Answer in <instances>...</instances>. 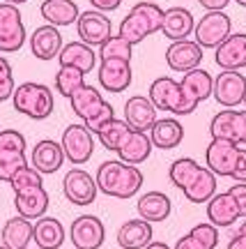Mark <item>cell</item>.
Masks as SVG:
<instances>
[{"instance_id": "17", "label": "cell", "mask_w": 246, "mask_h": 249, "mask_svg": "<svg viewBox=\"0 0 246 249\" xmlns=\"http://www.w3.org/2000/svg\"><path fill=\"white\" fill-rule=\"evenodd\" d=\"M166 62L173 71H189L200 67L202 62V46L198 42H191L189 37L186 39H177L168 46L166 51Z\"/></svg>"}, {"instance_id": "9", "label": "cell", "mask_w": 246, "mask_h": 249, "mask_svg": "<svg viewBox=\"0 0 246 249\" xmlns=\"http://www.w3.org/2000/svg\"><path fill=\"white\" fill-rule=\"evenodd\" d=\"M97 79H99V86L104 90H108V92H115V95L124 92L133 81L131 60H124V58H101L97 70Z\"/></svg>"}, {"instance_id": "50", "label": "cell", "mask_w": 246, "mask_h": 249, "mask_svg": "<svg viewBox=\"0 0 246 249\" xmlns=\"http://www.w3.org/2000/svg\"><path fill=\"white\" fill-rule=\"evenodd\" d=\"M237 5H242V7H246V0H235Z\"/></svg>"}, {"instance_id": "4", "label": "cell", "mask_w": 246, "mask_h": 249, "mask_svg": "<svg viewBox=\"0 0 246 249\" xmlns=\"http://www.w3.org/2000/svg\"><path fill=\"white\" fill-rule=\"evenodd\" d=\"M12 104L21 116H28L30 120H46L53 113V92L44 83H33L28 81L23 86L14 88Z\"/></svg>"}, {"instance_id": "7", "label": "cell", "mask_w": 246, "mask_h": 249, "mask_svg": "<svg viewBox=\"0 0 246 249\" xmlns=\"http://www.w3.org/2000/svg\"><path fill=\"white\" fill-rule=\"evenodd\" d=\"M26 26L18 12V5L2 2L0 5V51L14 53L26 44Z\"/></svg>"}, {"instance_id": "24", "label": "cell", "mask_w": 246, "mask_h": 249, "mask_svg": "<svg viewBox=\"0 0 246 249\" xmlns=\"http://www.w3.org/2000/svg\"><path fill=\"white\" fill-rule=\"evenodd\" d=\"M149 139H152V145L159 150H173L184 139V127L175 118H161L152 124Z\"/></svg>"}, {"instance_id": "3", "label": "cell", "mask_w": 246, "mask_h": 249, "mask_svg": "<svg viewBox=\"0 0 246 249\" xmlns=\"http://www.w3.org/2000/svg\"><path fill=\"white\" fill-rule=\"evenodd\" d=\"M161 18H164V9L154 5V2H148L143 0L138 5H133L131 12L120 21V28H117V35L124 37L129 44H141L145 37L154 35L161 30Z\"/></svg>"}, {"instance_id": "36", "label": "cell", "mask_w": 246, "mask_h": 249, "mask_svg": "<svg viewBox=\"0 0 246 249\" xmlns=\"http://www.w3.org/2000/svg\"><path fill=\"white\" fill-rule=\"evenodd\" d=\"M85 83V74L79 67H69V65H60V70L55 74V90L62 97H71L74 90H79Z\"/></svg>"}, {"instance_id": "43", "label": "cell", "mask_w": 246, "mask_h": 249, "mask_svg": "<svg viewBox=\"0 0 246 249\" xmlns=\"http://www.w3.org/2000/svg\"><path fill=\"white\" fill-rule=\"evenodd\" d=\"M230 178H235L237 182H246V150L244 148H239L237 164H235V171H232V176H230Z\"/></svg>"}, {"instance_id": "35", "label": "cell", "mask_w": 246, "mask_h": 249, "mask_svg": "<svg viewBox=\"0 0 246 249\" xmlns=\"http://www.w3.org/2000/svg\"><path fill=\"white\" fill-rule=\"evenodd\" d=\"M129 134H131V127L124 123V120L113 118L111 123H106L104 127L97 132V139H99V143L104 145L106 150L117 152L120 150V145L127 141V136H129Z\"/></svg>"}, {"instance_id": "29", "label": "cell", "mask_w": 246, "mask_h": 249, "mask_svg": "<svg viewBox=\"0 0 246 249\" xmlns=\"http://www.w3.org/2000/svg\"><path fill=\"white\" fill-rule=\"evenodd\" d=\"M136 210L141 214V219H145L149 224H157L168 219V214L173 210V203H170V198L164 192H148V194H143L138 198Z\"/></svg>"}, {"instance_id": "49", "label": "cell", "mask_w": 246, "mask_h": 249, "mask_svg": "<svg viewBox=\"0 0 246 249\" xmlns=\"http://www.w3.org/2000/svg\"><path fill=\"white\" fill-rule=\"evenodd\" d=\"M2 2H9V5H23L28 0H2Z\"/></svg>"}, {"instance_id": "10", "label": "cell", "mask_w": 246, "mask_h": 249, "mask_svg": "<svg viewBox=\"0 0 246 249\" xmlns=\"http://www.w3.org/2000/svg\"><path fill=\"white\" fill-rule=\"evenodd\" d=\"M212 95L219 102L221 107L235 108L239 104H244L246 97V76L239 74V70H223L214 79V88Z\"/></svg>"}, {"instance_id": "11", "label": "cell", "mask_w": 246, "mask_h": 249, "mask_svg": "<svg viewBox=\"0 0 246 249\" xmlns=\"http://www.w3.org/2000/svg\"><path fill=\"white\" fill-rule=\"evenodd\" d=\"M230 28H232L230 17L223 9H221V12H207L194 28L196 42H198L202 49H216V46L230 35Z\"/></svg>"}, {"instance_id": "34", "label": "cell", "mask_w": 246, "mask_h": 249, "mask_svg": "<svg viewBox=\"0 0 246 249\" xmlns=\"http://www.w3.org/2000/svg\"><path fill=\"white\" fill-rule=\"evenodd\" d=\"M2 245L7 249H26L33 240V224L26 217H12L2 226Z\"/></svg>"}, {"instance_id": "33", "label": "cell", "mask_w": 246, "mask_h": 249, "mask_svg": "<svg viewBox=\"0 0 246 249\" xmlns=\"http://www.w3.org/2000/svg\"><path fill=\"white\" fill-rule=\"evenodd\" d=\"M33 240L39 249H60L65 242V226L55 217H39L33 224Z\"/></svg>"}, {"instance_id": "12", "label": "cell", "mask_w": 246, "mask_h": 249, "mask_svg": "<svg viewBox=\"0 0 246 249\" xmlns=\"http://www.w3.org/2000/svg\"><path fill=\"white\" fill-rule=\"evenodd\" d=\"M212 139H226L242 145H246V111H232V108H223L210 123Z\"/></svg>"}, {"instance_id": "2", "label": "cell", "mask_w": 246, "mask_h": 249, "mask_svg": "<svg viewBox=\"0 0 246 249\" xmlns=\"http://www.w3.org/2000/svg\"><path fill=\"white\" fill-rule=\"evenodd\" d=\"M97 189L106 196L113 198H131L141 192L143 187V173L138 166L127 164L122 160H108L101 161L97 169Z\"/></svg>"}, {"instance_id": "40", "label": "cell", "mask_w": 246, "mask_h": 249, "mask_svg": "<svg viewBox=\"0 0 246 249\" xmlns=\"http://www.w3.org/2000/svg\"><path fill=\"white\" fill-rule=\"evenodd\" d=\"M189 233H191L205 249H214L219 245V231H216L214 224H198V226H194Z\"/></svg>"}, {"instance_id": "16", "label": "cell", "mask_w": 246, "mask_h": 249, "mask_svg": "<svg viewBox=\"0 0 246 249\" xmlns=\"http://www.w3.org/2000/svg\"><path fill=\"white\" fill-rule=\"evenodd\" d=\"M62 192L67 196V201L74 205H90L97 198V182L83 169H71L67 171V176L62 180Z\"/></svg>"}, {"instance_id": "46", "label": "cell", "mask_w": 246, "mask_h": 249, "mask_svg": "<svg viewBox=\"0 0 246 249\" xmlns=\"http://www.w3.org/2000/svg\"><path fill=\"white\" fill-rule=\"evenodd\" d=\"M175 249H205V247H202L200 242L196 240V238L191 235V233H186L184 238H180V240H177Z\"/></svg>"}, {"instance_id": "54", "label": "cell", "mask_w": 246, "mask_h": 249, "mask_svg": "<svg viewBox=\"0 0 246 249\" xmlns=\"http://www.w3.org/2000/svg\"><path fill=\"white\" fill-rule=\"evenodd\" d=\"M26 249H28V247H26Z\"/></svg>"}, {"instance_id": "37", "label": "cell", "mask_w": 246, "mask_h": 249, "mask_svg": "<svg viewBox=\"0 0 246 249\" xmlns=\"http://www.w3.org/2000/svg\"><path fill=\"white\" fill-rule=\"evenodd\" d=\"M198 161L191 160V157H180L170 164V169H168V180L177 187V189H184L186 182L196 176V171H198Z\"/></svg>"}, {"instance_id": "8", "label": "cell", "mask_w": 246, "mask_h": 249, "mask_svg": "<svg viewBox=\"0 0 246 249\" xmlns=\"http://www.w3.org/2000/svg\"><path fill=\"white\" fill-rule=\"evenodd\" d=\"M62 152H65V160L71 161V164H85V161L92 157L95 152V139H92V132H90L85 124H69L65 132H62L60 139Z\"/></svg>"}, {"instance_id": "18", "label": "cell", "mask_w": 246, "mask_h": 249, "mask_svg": "<svg viewBox=\"0 0 246 249\" xmlns=\"http://www.w3.org/2000/svg\"><path fill=\"white\" fill-rule=\"evenodd\" d=\"M124 123L136 132H149L152 124L157 123V107L149 97L133 95L124 104Z\"/></svg>"}, {"instance_id": "19", "label": "cell", "mask_w": 246, "mask_h": 249, "mask_svg": "<svg viewBox=\"0 0 246 249\" xmlns=\"http://www.w3.org/2000/svg\"><path fill=\"white\" fill-rule=\"evenodd\" d=\"M214 60L221 70H242L246 67V33H230L219 46Z\"/></svg>"}, {"instance_id": "41", "label": "cell", "mask_w": 246, "mask_h": 249, "mask_svg": "<svg viewBox=\"0 0 246 249\" xmlns=\"http://www.w3.org/2000/svg\"><path fill=\"white\" fill-rule=\"evenodd\" d=\"M113 118H115V111H113V107H111V104L106 102V107L101 108V111H99V113H97V116H95V118H92L90 123H85V127H88V129H90V132H92V134H97L99 129H101V127H104L106 123H111Z\"/></svg>"}, {"instance_id": "52", "label": "cell", "mask_w": 246, "mask_h": 249, "mask_svg": "<svg viewBox=\"0 0 246 249\" xmlns=\"http://www.w3.org/2000/svg\"><path fill=\"white\" fill-rule=\"evenodd\" d=\"M244 107H246V97H244Z\"/></svg>"}, {"instance_id": "25", "label": "cell", "mask_w": 246, "mask_h": 249, "mask_svg": "<svg viewBox=\"0 0 246 249\" xmlns=\"http://www.w3.org/2000/svg\"><path fill=\"white\" fill-rule=\"evenodd\" d=\"M207 219L210 224H214L216 229H228L239 219V210L230 192H223V194H214L207 201Z\"/></svg>"}, {"instance_id": "38", "label": "cell", "mask_w": 246, "mask_h": 249, "mask_svg": "<svg viewBox=\"0 0 246 249\" xmlns=\"http://www.w3.org/2000/svg\"><path fill=\"white\" fill-rule=\"evenodd\" d=\"M131 55H133V44H129L120 35H111L104 44L99 46V60L101 58H124V60H131Z\"/></svg>"}, {"instance_id": "1", "label": "cell", "mask_w": 246, "mask_h": 249, "mask_svg": "<svg viewBox=\"0 0 246 249\" xmlns=\"http://www.w3.org/2000/svg\"><path fill=\"white\" fill-rule=\"evenodd\" d=\"M9 185L14 189V208L21 217H26V219L44 217L49 210V192L44 189L39 171L28 164L14 173Z\"/></svg>"}, {"instance_id": "44", "label": "cell", "mask_w": 246, "mask_h": 249, "mask_svg": "<svg viewBox=\"0 0 246 249\" xmlns=\"http://www.w3.org/2000/svg\"><path fill=\"white\" fill-rule=\"evenodd\" d=\"M228 249H246V219H244V224L239 226V231L230 238Z\"/></svg>"}, {"instance_id": "51", "label": "cell", "mask_w": 246, "mask_h": 249, "mask_svg": "<svg viewBox=\"0 0 246 249\" xmlns=\"http://www.w3.org/2000/svg\"><path fill=\"white\" fill-rule=\"evenodd\" d=\"M0 249H7V247H5V245H0Z\"/></svg>"}, {"instance_id": "31", "label": "cell", "mask_w": 246, "mask_h": 249, "mask_svg": "<svg viewBox=\"0 0 246 249\" xmlns=\"http://www.w3.org/2000/svg\"><path fill=\"white\" fill-rule=\"evenodd\" d=\"M149 152H152V139H149V134L131 129V134L127 136V141L117 150V160L138 166V164H143L149 157Z\"/></svg>"}, {"instance_id": "45", "label": "cell", "mask_w": 246, "mask_h": 249, "mask_svg": "<svg viewBox=\"0 0 246 249\" xmlns=\"http://www.w3.org/2000/svg\"><path fill=\"white\" fill-rule=\"evenodd\" d=\"M90 5L99 12H113L122 5V0H90Z\"/></svg>"}, {"instance_id": "27", "label": "cell", "mask_w": 246, "mask_h": 249, "mask_svg": "<svg viewBox=\"0 0 246 249\" xmlns=\"http://www.w3.org/2000/svg\"><path fill=\"white\" fill-rule=\"evenodd\" d=\"M39 12H42V18L46 23H51L55 28H65L76 23L79 18V5L74 0H44L39 5Z\"/></svg>"}, {"instance_id": "21", "label": "cell", "mask_w": 246, "mask_h": 249, "mask_svg": "<svg viewBox=\"0 0 246 249\" xmlns=\"http://www.w3.org/2000/svg\"><path fill=\"white\" fill-rule=\"evenodd\" d=\"M30 161H33V169H37L42 176H51L55 171H60L62 164H65L62 145L58 141L44 139V141H39L35 148H33Z\"/></svg>"}, {"instance_id": "23", "label": "cell", "mask_w": 246, "mask_h": 249, "mask_svg": "<svg viewBox=\"0 0 246 249\" xmlns=\"http://www.w3.org/2000/svg\"><path fill=\"white\" fill-rule=\"evenodd\" d=\"M194 28H196L194 14H191L186 7L164 9V18H161V33H164L170 42L186 39V37L194 33Z\"/></svg>"}, {"instance_id": "26", "label": "cell", "mask_w": 246, "mask_h": 249, "mask_svg": "<svg viewBox=\"0 0 246 249\" xmlns=\"http://www.w3.org/2000/svg\"><path fill=\"white\" fill-rule=\"evenodd\" d=\"M58 60H60V65L79 67L83 74H88L97 65V53L85 42H67V44H62L60 53H58Z\"/></svg>"}, {"instance_id": "13", "label": "cell", "mask_w": 246, "mask_h": 249, "mask_svg": "<svg viewBox=\"0 0 246 249\" xmlns=\"http://www.w3.org/2000/svg\"><path fill=\"white\" fill-rule=\"evenodd\" d=\"M69 238L76 249H99L106 240L104 222L95 214H81L71 222Z\"/></svg>"}, {"instance_id": "30", "label": "cell", "mask_w": 246, "mask_h": 249, "mask_svg": "<svg viewBox=\"0 0 246 249\" xmlns=\"http://www.w3.org/2000/svg\"><path fill=\"white\" fill-rule=\"evenodd\" d=\"M182 194H184L191 203H207L212 196L216 194V176H214L207 166H198L196 176L186 182V187L182 189Z\"/></svg>"}, {"instance_id": "53", "label": "cell", "mask_w": 246, "mask_h": 249, "mask_svg": "<svg viewBox=\"0 0 246 249\" xmlns=\"http://www.w3.org/2000/svg\"><path fill=\"white\" fill-rule=\"evenodd\" d=\"M74 249H76V247H74Z\"/></svg>"}, {"instance_id": "47", "label": "cell", "mask_w": 246, "mask_h": 249, "mask_svg": "<svg viewBox=\"0 0 246 249\" xmlns=\"http://www.w3.org/2000/svg\"><path fill=\"white\" fill-rule=\"evenodd\" d=\"M198 2L207 12H221V9H226L230 5V0H198Z\"/></svg>"}, {"instance_id": "5", "label": "cell", "mask_w": 246, "mask_h": 249, "mask_svg": "<svg viewBox=\"0 0 246 249\" xmlns=\"http://www.w3.org/2000/svg\"><path fill=\"white\" fill-rule=\"evenodd\" d=\"M149 99L157 111H168L173 116H189L198 107L184 95L180 81H173L170 76H159L149 83Z\"/></svg>"}, {"instance_id": "22", "label": "cell", "mask_w": 246, "mask_h": 249, "mask_svg": "<svg viewBox=\"0 0 246 249\" xmlns=\"http://www.w3.org/2000/svg\"><path fill=\"white\" fill-rule=\"evenodd\" d=\"M60 49H62V35L60 30L51 26V23L39 26L30 35V51H33L37 60H53V58H58Z\"/></svg>"}, {"instance_id": "48", "label": "cell", "mask_w": 246, "mask_h": 249, "mask_svg": "<svg viewBox=\"0 0 246 249\" xmlns=\"http://www.w3.org/2000/svg\"><path fill=\"white\" fill-rule=\"evenodd\" d=\"M145 249H170V247H168L166 242H154V240H152V242H148V245H145Z\"/></svg>"}, {"instance_id": "14", "label": "cell", "mask_w": 246, "mask_h": 249, "mask_svg": "<svg viewBox=\"0 0 246 249\" xmlns=\"http://www.w3.org/2000/svg\"><path fill=\"white\" fill-rule=\"evenodd\" d=\"M76 30H79L81 42L90 46H101L113 35V23L99 9H90V12H81L76 18Z\"/></svg>"}, {"instance_id": "20", "label": "cell", "mask_w": 246, "mask_h": 249, "mask_svg": "<svg viewBox=\"0 0 246 249\" xmlns=\"http://www.w3.org/2000/svg\"><path fill=\"white\" fill-rule=\"evenodd\" d=\"M69 104H71V111H74V113L83 120V124H85L106 107V99L101 97V92H99L95 86L83 83L79 90H74V92H71Z\"/></svg>"}, {"instance_id": "6", "label": "cell", "mask_w": 246, "mask_h": 249, "mask_svg": "<svg viewBox=\"0 0 246 249\" xmlns=\"http://www.w3.org/2000/svg\"><path fill=\"white\" fill-rule=\"evenodd\" d=\"M28 166L26 160V136L16 129L0 132V180L9 182L18 169Z\"/></svg>"}, {"instance_id": "28", "label": "cell", "mask_w": 246, "mask_h": 249, "mask_svg": "<svg viewBox=\"0 0 246 249\" xmlns=\"http://www.w3.org/2000/svg\"><path fill=\"white\" fill-rule=\"evenodd\" d=\"M180 86L184 90V95L194 104H200L205 102L207 97H212V88H214V76H212L207 70H200V67H196V70H189L184 71V79L180 81Z\"/></svg>"}, {"instance_id": "42", "label": "cell", "mask_w": 246, "mask_h": 249, "mask_svg": "<svg viewBox=\"0 0 246 249\" xmlns=\"http://www.w3.org/2000/svg\"><path fill=\"white\" fill-rule=\"evenodd\" d=\"M228 192H230V196H232L235 205H237L239 217H246V182H237V185H232Z\"/></svg>"}, {"instance_id": "15", "label": "cell", "mask_w": 246, "mask_h": 249, "mask_svg": "<svg viewBox=\"0 0 246 249\" xmlns=\"http://www.w3.org/2000/svg\"><path fill=\"white\" fill-rule=\"evenodd\" d=\"M237 155H239V145L226 139H212L207 150H205V160H207V169L214 176L221 178H230L235 164H237Z\"/></svg>"}, {"instance_id": "39", "label": "cell", "mask_w": 246, "mask_h": 249, "mask_svg": "<svg viewBox=\"0 0 246 249\" xmlns=\"http://www.w3.org/2000/svg\"><path fill=\"white\" fill-rule=\"evenodd\" d=\"M14 71H12V65H9L7 58L0 55V102H7L12 95H14Z\"/></svg>"}, {"instance_id": "32", "label": "cell", "mask_w": 246, "mask_h": 249, "mask_svg": "<svg viewBox=\"0 0 246 249\" xmlns=\"http://www.w3.org/2000/svg\"><path fill=\"white\" fill-rule=\"evenodd\" d=\"M152 242V224L145 219H129L117 231V245L122 249H145Z\"/></svg>"}]
</instances>
